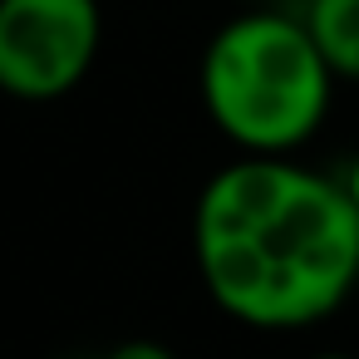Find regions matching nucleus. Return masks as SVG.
Listing matches in <instances>:
<instances>
[{"label": "nucleus", "instance_id": "obj_1", "mask_svg": "<svg viewBox=\"0 0 359 359\" xmlns=\"http://www.w3.org/2000/svg\"><path fill=\"white\" fill-rule=\"evenodd\" d=\"M192 261L222 315L251 330H305L359 285V207L344 177L241 153L197 192Z\"/></svg>", "mask_w": 359, "mask_h": 359}, {"label": "nucleus", "instance_id": "obj_2", "mask_svg": "<svg viewBox=\"0 0 359 359\" xmlns=\"http://www.w3.org/2000/svg\"><path fill=\"white\" fill-rule=\"evenodd\" d=\"M334 69L315 50L300 15L246 6L202 50L197 89L212 128L241 153L290 158L305 148L334 104Z\"/></svg>", "mask_w": 359, "mask_h": 359}, {"label": "nucleus", "instance_id": "obj_3", "mask_svg": "<svg viewBox=\"0 0 359 359\" xmlns=\"http://www.w3.org/2000/svg\"><path fill=\"white\" fill-rule=\"evenodd\" d=\"M99 45V0H0V94L55 104L84 84Z\"/></svg>", "mask_w": 359, "mask_h": 359}, {"label": "nucleus", "instance_id": "obj_4", "mask_svg": "<svg viewBox=\"0 0 359 359\" xmlns=\"http://www.w3.org/2000/svg\"><path fill=\"white\" fill-rule=\"evenodd\" d=\"M300 20L334 79L359 84V0H305Z\"/></svg>", "mask_w": 359, "mask_h": 359}, {"label": "nucleus", "instance_id": "obj_5", "mask_svg": "<svg viewBox=\"0 0 359 359\" xmlns=\"http://www.w3.org/2000/svg\"><path fill=\"white\" fill-rule=\"evenodd\" d=\"M104 359H177L168 344H158V339H123V344H114Z\"/></svg>", "mask_w": 359, "mask_h": 359}, {"label": "nucleus", "instance_id": "obj_6", "mask_svg": "<svg viewBox=\"0 0 359 359\" xmlns=\"http://www.w3.org/2000/svg\"><path fill=\"white\" fill-rule=\"evenodd\" d=\"M344 187H349V197H354V207H359V153H354L349 168H344Z\"/></svg>", "mask_w": 359, "mask_h": 359}, {"label": "nucleus", "instance_id": "obj_7", "mask_svg": "<svg viewBox=\"0 0 359 359\" xmlns=\"http://www.w3.org/2000/svg\"><path fill=\"white\" fill-rule=\"evenodd\" d=\"M305 359H359V354H344V349H320V354H305Z\"/></svg>", "mask_w": 359, "mask_h": 359}, {"label": "nucleus", "instance_id": "obj_8", "mask_svg": "<svg viewBox=\"0 0 359 359\" xmlns=\"http://www.w3.org/2000/svg\"><path fill=\"white\" fill-rule=\"evenodd\" d=\"M241 6H280V0H241Z\"/></svg>", "mask_w": 359, "mask_h": 359}]
</instances>
